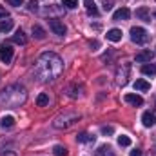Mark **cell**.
Returning <instances> with one entry per match:
<instances>
[{
	"label": "cell",
	"instance_id": "cell-4",
	"mask_svg": "<svg viewBox=\"0 0 156 156\" xmlns=\"http://www.w3.org/2000/svg\"><path fill=\"white\" fill-rule=\"evenodd\" d=\"M131 40L134 44H145L149 40V35L144 27H131Z\"/></svg>",
	"mask_w": 156,
	"mask_h": 156
},
{
	"label": "cell",
	"instance_id": "cell-18",
	"mask_svg": "<svg viewBox=\"0 0 156 156\" xmlns=\"http://www.w3.org/2000/svg\"><path fill=\"white\" fill-rule=\"evenodd\" d=\"M142 73L147 75V76H154L156 75V64H145L142 67Z\"/></svg>",
	"mask_w": 156,
	"mask_h": 156
},
{
	"label": "cell",
	"instance_id": "cell-29",
	"mask_svg": "<svg viewBox=\"0 0 156 156\" xmlns=\"http://www.w3.org/2000/svg\"><path fill=\"white\" fill-rule=\"evenodd\" d=\"M102 133H104V134H113L115 129H113V127H102Z\"/></svg>",
	"mask_w": 156,
	"mask_h": 156
},
{
	"label": "cell",
	"instance_id": "cell-14",
	"mask_svg": "<svg viewBox=\"0 0 156 156\" xmlns=\"http://www.w3.org/2000/svg\"><path fill=\"white\" fill-rule=\"evenodd\" d=\"M94 156H115V154H113V149H111L109 145H100V147L96 149Z\"/></svg>",
	"mask_w": 156,
	"mask_h": 156
},
{
	"label": "cell",
	"instance_id": "cell-21",
	"mask_svg": "<svg viewBox=\"0 0 156 156\" xmlns=\"http://www.w3.org/2000/svg\"><path fill=\"white\" fill-rule=\"evenodd\" d=\"M0 125H2L4 129H9V127L15 125V118L13 116H4L2 118V122H0Z\"/></svg>",
	"mask_w": 156,
	"mask_h": 156
},
{
	"label": "cell",
	"instance_id": "cell-22",
	"mask_svg": "<svg viewBox=\"0 0 156 156\" xmlns=\"http://www.w3.org/2000/svg\"><path fill=\"white\" fill-rule=\"evenodd\" d=\"M78 142H82V144H85V142H94V136H91L89 133H80L76 136Z\"/></svg>",
	"mask_w": 156,
	"mask_h": 156
},
{
	"label": "cell",
	"instance_id": "cell-24",
	"mask_svg": "<svg viewBox=\"0 0 156 156\" xmlns=\"http://www.w3.org/2000/svg\"><path fill=\"white\" fill-rule=\"evenodd\" d=\"M53 154L55 156H66L67 154V149H66L64 145H55V147H53Z\"/></svg>",
	"mask_w": 156,
	"mask_h": 156
},
{
	"label": "cell",
	"instance_id": "cell-20",
	"mask_svg": "<svg viewBox=\"0 0 156 156\" xmlns=\"http://www.w3.org/2000/svg\"><path fill=\"white\" fill-rule=\"evenodd\" d=\"M13 29V20H2L0 22V33H9Z\"/></svg>",
	"mask_w": 156,
	"mask_h": 156
},
{
	"label": "cell",
	"instance_id": "cell-1",
	"mask_svg": "<svg viewBox=\"0 0 156 156\" xmlns=\"http://www.w3.org/2000/svg\"><path fill=\"white\" fill-rule=\"evenodd\" d=\"M64 71V62L58 55L55 53H44L38 60L37 66V73H38L40 80H55L56 76H60V73Z\"/></svg>",
	"mask_w": 156,
	"mask_h": 156
},
{
	"label": "cell",
	"instance_id": "cell-11",
	"mask_svg": "<svg viewBox=\"0 0 156 156\" xmlns=\"http://www.w3.org/2000/svg\"><path fill=\"white\" fill-rule=\"evenodd\" d=\"M134 89H136V91H149V89H151V83H149L147 80H144V78H138V80L134 82Z\"/></svg>",
	"mask_w": 156,
	"mask_h": 156
},
{
	"label": "cell",
	"instance_id": "cell-3",
	"mask_svg": "<svg viewBox=\"0 0 156 156\" xmlns=\"http://www.w3.org/2000/svg\"><path fill=\"white\" fill-rule=\"evenodd\" d=\"M80 120V116L78 115H64V116H58L55 122H53V125L56 127V129H67V127H71L75 122H78Z\"/></svg>",
	"mask_w": 156,
	"mask_h": 156
},
{
	"label": "cell",
	"instance_id": "cell-32",
	"mask_svg": "<svg viewBox=\"0 0 156 156\" xmlns=\"http://www.w3.org/2000/svg\"><path fill=\"white\" fill-rule=\"evenodd\" d=\"M153 116H154V123H156V111H154V115H153Z\"/></svg>",
	"mask_w": 156,
	"mask_h": 156
},
{
	"label": "cell",
	"instance_id": "cell-25",
	"mask_svg": "<svg viewBox=\"0 0 156 156\" xmlns=\"http://www.w3.org/2000/svg\"><path fill=\"white\" fill-rule=\"evenodd\" d=\"M62 5H66L67 9H75V7H78V0H64Z\"/></svg>",
	"mask_w": 156,
	"mask_h": 156
},
{
	"label": "cell",
	"instance_id": "cell-13",
	"mask_svg": "<svg viewBox=\"0 0 156 156\" xmlns=\"http://www.w3.org/2000/svg\"><path fill=\"white\" fill-rule=\"evenodd\" d=\"M122 31L120 29H109L107 31V40H111V42H120L122 40Z\"/></svg>",
	"mask_w": 156,
	"mask_h": 156
},
{
	"label": "cell",
	"instance_id": "cell-17",
	"mask_svg": "<svg viewBox=\"0 0 156 156\" xmlns=\"http://www.w3.org/2000/svg\"><path fill=\"white\" fill-rule=\"evenodd\" d=\"M85 9H87V13H89V15H93V16H96V15H98V9H96L94 0H85Z\"/></svg>",
	"mask_w": 156,
	"mask_h": 156
},
{
	"label": "cell",
	"instance_id": "cell-19",
	"mask_svg": "<svg viewBox=\"0 0 156 156\" xmlns=\"http://www.w3.org/2000/svg\"><path fill=\"white\" fill-rule=\"evenodd\" d=\"M49 104V94L47 93H40L38 96H37V105L38 107H45Z\"/></svg>",
	"mask_w": 156,
	"mask_h": 156
},
{
	"label": "cell",
	"instance_id": "cell-30",
	"mask_svg": "<svg viewBox=\"0 0 156 156\" xmlns=\"http://www.w3.org/2000/svg\"><path fill=\"white\" fill-rule=\"evenodd\" d=\"M5 16H7V11H5V9L0 5V18H5Z\"/></svg>",
	"mask_w": 156,
	"mask_h": 156
},
{
	"label": "cell",
	"instance_id": "cell-8",
	"mask_svg": "<svg viewBox=\"0 0 156 156\" xmlns=\"http://www.w3.org/2000/svg\"><path fill=\"white\" fill-rule=\"evenodd\" d=\"M125 102L127 104H131V105H134V107H140V105H144V98L140 96V94H125Z\"/></svg>",
	"mask_w": 156,
	"mask_h": 156
},
{
	"label": "cell",
	"instance_id": "cell-10",
	"mask_svg": "<svg viewBox=\"0 0 156 156\" xmlns=\"http://www.w3.org/2000/svg\"><path fill=\"white\" fill-rule=\"evenodd\" d=\"M136 16L144 22H151V15H149V9L147 7H138L136 9Z\"/></svg>",
	"mask_w": 156,
	"mask_h": 156
},
{
	"label": "cell",
	"instance_id": "cell-27",
	"mask_svg": "<svg viewBox=\"0 0 156 156\" xmlns=\"http://www.w3.org/2000/svg\"><path fill=\"white\" fill-rule=\"evenodd\" d=\"M113 4H115L113 0H104V9L105 11H111L113 9Z\"/></svg>",
	"mask_w": 156,
	"mask_h": 156
},
{
	"label": "cell",
	"instance_id": "cell-7",
	"mask_svg": "<svg viewBox=\"0 0 156 156\" xmlns=\"http://www.w3.org/2000/svg\"><path fill=\"white\" fill-rule=\"evenodd\" d=\"M153 56H154V53H153L151 49H147V51H140V53L136 55V62H140V64H147V62L153 60Z\"/></svg>",
	"mask_w": 156,
	"mask_h": 156
},
{
	"label": "cell",
	"instance_id": "cell-6",
	"mask_svg": "<svg viewBox=\"0 0 156 156\" xmlns=\"http://www.w3.org/2000/svg\"><path fill=\"white\" fill-rule=\"evenodd\" d=\"M49 27H51V31H53L55 35H60V37L66 35V26H64L60 20H56V18H51V20H49Z\"/></svg>",
	"mask_w": 156,
	"mask_h": 156
},
{
	"label": "cell",
	"instance_id": "cell-31",
	"mask_svg": "<svg viewBox=\"0 0 156 156\" xmlns=\"http://www.w3.org/2000/svg\"><path fill=\"white\" fill-rule=\"evenodd\" d=\"M129 156H142V151H140V149H134V151H131Z\"/></svg>",
	"mask_w": 156,
	"mask_h": 156
},
{
	"label": "cell",
	"instance_id": "cell-5",
	"mask_svg": "<svg viewBox=\"0 0 156 156\" xmlns=\"http://www.w3.org/2000/svg\"><path fill=\"white\" fill-rule=\"evenodd\" d=\"M11 58H13V47H11L9 44H2V45H0V60H2L4 64H9Z\"/></svg>",
	"mask_w": 156,
	"mask_h": 156
},
{
	"label": "cell",
	"instance_id": "cell-28",
	"mask_svg": "<svg viewBox=\"0 0 156 156\" xmlns=\"http://www.w3.org/2000/svg\"><path fill=\"white\" fill-rule=\"evenodd\" d=\"M7 4H9V5H15V7H18V5H22V4H24V0H7Z\"/></svg>",
	"mask_w": 156,
	"mask_h": 156
},
{
	"label": "cell",
	"instance_id": "cell-9",
	"mask_svg": "<svg viewBox=\"0 0 156 156\" xmlns=\"http://www.w3.org/2000/svg\"><path fill=\"white\" fill-rule=\"evenodd\" d=\"M129 16H131V11H129L127 7H120L118 11H115V15H113V20L120 22V20H127Z\"/></svg>",
	"mask_w": 156,
	"mask_h": 156
},
{
	"label": "cell",
	"instance_id": "cell-16",
	"mask_svg": "<svg viewBox=\"0 0 156 156\" xmlns=\"http://www.w3.org/2000/svg\"><path fill=\"white\" fill-rule=\"evenodd\" d=\"M142 123H144L145 127H151V125L154 123V116H153V113H151V111H147V113H144V115H142Z\"/></svg>",
	"mask_w": 156,
	"mask_h": 156
},
{
	"label": "cell",
	"instance_id": "cell-15",
	"mask_svg": "<svg viewBox=\"0 0 156 156\" xmlns=\"http://www.w3.org/2000/svg\"><path fill=\"white\" fill-rule=\"evenodd\" d=\"M31 31H33V37H35V38H38V40L45 38V31H44V27H42V26H38V24H35Z\"/></svg>",
	"mask_w": 156,
	"mask_h": 156
},
{
	"label": "cell",
	"instance_id": "cell-23",
	"mask_svg": "<svg viewBox=\"0 0 156 156\" xmlns=\"http://www.w3.org/2000/svg\"><path fill=\"white\" fill-rule=\"evenodd\" d=\"M118 145H120V147H129V145H131V138L125 136V134L118 136Z\"/></svg>",
	"mask_w": 156,
	"mask_h": 156
},
{
	"label": "cell",
	"instance_id": "cell-2",
	"mask_svg": "<svg viewBox=\"0 0 156 156\" xmlns=\"http://www.w3.org/2000/svg\"><path fill=\"white\" fill-rule=\"evenodd\" d=\"M26 102V91L18 85H9L7 89H4L0 93V104L2 105H11V107H16L20 104Z\"/></svg>",
	"mask_w": 156,
	"mask_h": 156
},
{
	"label": "cell",
	"instance_id": "cell-33",
	"mask_svg": "<svg viewBox=\"0 0 156 156\" xmlns=\"http://www.w3.org/2000/svg\"><path fill=\"white\" fill-rule=\"evenodd\" d=\"M154 18H156V11H154Z\"/></svg>",
	"mask_w": 156,
	"mask_h": 156
},
{
	"label": "cell",
	"instance_id": "cell-26",
	"mask_svg": "<svg viewBox=\"0 0 156 156\" xmlns=\"http://www.w3.org/2000/svg\"><path fill=\"white\" fill-rule=\"evenodd\" d=\"M27 7H29V11H37V9H38V2H37V0H31V2L27 4Z\"/></svg>",
	"mask_w": 156,
	"mask_h": 156
},
{
	"label": "cell",
	"instance_id": "cell-12",
	"mask_svg": "<svg viewBox=\"0 0 156 156\" xmlns=\"http://www.w3.org/2000/svg\"><path fill=\"white\" fill-rule=\"evenodd\" d=\"M13 42H15V44H18V45H24V44L27 42V38H26V33H24L22 29H18V31L13 35Z\"/></svg>",
	"mask_w": 156,
	"mask_h": 156
}]
</instances>
